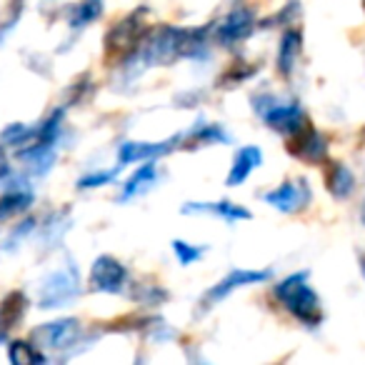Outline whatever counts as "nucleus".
<instances>
[{
  "label": "nucleus",
  "instance_id": "bb28decb",
  "mask_svg": "<svg viewBox=\"0 0 365 365\" xmlns=\"http://www.w3.org/2000/svg\"><path fill=\"white\" fill-rule=\"evenodd\" d=\"M23 11H26V0H8L6 13L0 18V43L13 33V28H16L18 21L23 18Z\"/></svg>",
  "mask_w": 365,
  "mask_h": 365
},
{
  "label": "nucleus",
  "instance_id": "a878e982",
  "mask_svg": "<svg viewBox=\"0 0 365 365\" xmlns=\"http://www.w3.org/2000/svg\"><path fill=\"white\" fill-rule=\"evenodd\" d=\"M123 170V165H115V168H110V170H91V173H86L83 178H78V182H76V188L78 190H96V188H106V185H113L115 182V178H118V173Z\"/></svg>",
  "mask_w": 365,
  "mask_h": 365
},
{
  "label": "nucleus",
  "instance_id": "f03ea898",
  "mask_svg": "<svg viewBox=\"0 0 365 365\" xmlns=\"http://www.w3.org/2000/svg\"><path fill=\"white\" fill-rule=\"evenodd\" d=\"M250 103H253L255 115L265 123V128H270V130L280 133V135H285V138L293 135V133L308 120L303 106H300V101H295V98L285 101V98H278L270 91H260V93H253Z\"/></svg>",
  "mask_w": 365,
  "mask_h": 365
},
{
  "label": "nucleus",
  "instance_id": "b1692460",
  "mask_svg": "<svg viewBox=\"0 0 365 365\" xmlns=\"http://www.w3.org/2000/svg\"><path fill=\"white\" fill-rule=\"evenodd\" d=\"M300 16H303V8H300V0H290V3H285L283 8H280L278 13H273L270 18H265L263 23L258 21V31L260 28H288V26H298Z\"/></svg>",
  "mask_w": 365,
  "mask_h": 365
},
{
  "label": "nucleus",
  "instance_id": "39448f33",
  "mask_svg": "<svg viewBox=\"0 0 365 365\" xmlns=\"http://www.w3.org/2000/svg\"><path fill=\"white\" fill-rule=\"evenodd\" d=\"M258 31V13L250 6H235L233 11L225 13L213 26V43L225 51H233L240 43L248 41Z\"/></svg>",
  "mask_w": 365,
  "mask_h": 365
},
{
  "label": "nucleus",
  "instance_id": "c85d7f7f",
  "mask_svg": "<svg viewBox=\"0 0 365 365\" xmlns=\"http://www.w3.org/2000/svg\"><path fill=\"white\" fill-rule=\"evenodd\" d=\"M203 103V91H182L175 96L178 108H198Z\"/></svg>",
  "mask_w": 365,
  "mask_h": 365
},
{
  "label": "nucleus",
  "instance_id": "c756f323",
  "mask_svg": "<svg viewBox=\"0 0 365 365\" xmlns=\"http://www.w3.org/2000/svg\"><path fill=\"white\" fill-rule=\"evenodd\" d=\"M11 175H13V168L6 158V148H0V185H3Z\"/></svg>",
  "mask_w": 365,
  "mask_h": 365
},
{
  "label": "nucleus",
  "instance_id": "423d86ee",
  "mask_svg": "<svg viewBox=\"0 0 365 365\" xmlns=\"http://www.w3.org/2000/svg\"><path fill=\"white\" fill-rule=\"evenodd\" d=\"M148 6H140L135 11H130L128 16H123L110 31L106 33V53L110 56H125V53L135 51L140 46V41L148 33Z\"/></svg>",
  "mask_w": 365,
  "mask_h": 365
},
{
  "label": "nucleus",
  "instance_id": "f257e3e1",
  "mask_svg": "<svg viewBox=\"0 0 365 365\" xmlns=\"http://www.w3.org/2000/svg\"><path fill=\"white\" fill-rule=\"evenodd\" d=\"M273 298L290 318H295L305 330H318L325 323L323 300L310 285V270L285 275L273 285Z\"/></svg>",
  "mask_w": 365,
  "mask_h": 365
},
{
  "label": "nucleus",
  "instance_id": "f3484780",
  "mask_svg": "<svg viewBox=\"0 0 365 365\" xmlns=\"http://www.w3.org/2000/svg\"><path fill=\"white\" fill-rule=\"evenodd\" d=\"M355 185H358L355 173L350 170L345 163L325 160V188H328V193L333 195V200H338V203L350 200L355 193Z\"/></svg>",
  "mask_w": 365,
  "mask_h": 365
},
{
  "label": "nucleus",
  "instance_id": "9b49d317",
  "mask_svg": "<svg viewBox=\"0 0 365 365\" xmlns=\"http://www.w3.org/2000/svg\"><path fill=\"white\" fill-rule=\"evenodd\" d=\"M180 148V133L168 140L160 143H148V140H125L118 145V165H133V163L143 160H158V158L168 155V153Z\"/></svg>",
  "mask_w": 365,
  "mask_h": 365
},
{
  "label": "nucleus",
  "instance_id": "4be33fe9",
  "mask_svg": "<svg viewBox=\"0 0 365 365\" xmlns=\"http://www.w3.org/2000/svg\"><path fill=\"white\" fill-rule=\"evenodd\" d=\"M173 248V255H175V260L182 265V268H188V265H195L200 263V260L205 258V253L210 250V245L205 243H188V240H180L175 238L170 243Z\"/></svg>",
  "mask_w": 365,
  "mask_h": 365
},
{
  "label": "nucleus",
  "instance_id": "f8f14e48",
  "mask_svg": "<svg viewBox=\"0 0 365 365\" xmlns=\"http://www.w3.org/2000/svg\"><path fill=\"white\" fill-rule=\"evenodd\" d=\"M3 185H6V190L0 193V220H11L28 213L31 205L36 203V193L31 185L26 180H13V175Z\"/></svg>",
  "mask_w": 365,
  "mask_h": 365
},
{
  "label": "nucleus",
  "instance_id": "cd10ccee",
  "mask_svg": "<svg viewBox=\"0 0 365 365\" xmlns=\"http://www.w3.org/2000/svg\"><path fill=\"white\" fill-rule=\"evenodd\" d=\"M91 93H93V78L88 76V73H83V76L71 86V101L68 103H83Z\"/></svg>",
  "mask_w": 365,
  "mask_h": 365
},
{
  "label": "nucleus",
  "instance_id": "ddd939ff",
  "mask_svg": "<svg viewBox=\"0 0 365 365\" xmlns=\"http://www.w3.org/2000/svg\"><path fill=\"white\" fill-rule=\"evenodd\" d=\"M228 143H230V133L220 123H208L205 118H198L190 125V130L180 133L182 150H198V148H208V145H228Z\"/></svg>",
  "mask_w": 365,
  "mask_h": 365
},
{
  "label": "nucleus",
  "instance_id": "393cba45",
  "mask_svg": "<svg viewBox=\"0 0 365 365\" xmlns=\"http://www.w3.org/2000/svg\"><path fill=\"white\" fill-rule=\"evenodd\" d=\"M26 310H28V298L21 293V290H13V293L6 295V300L0 303V315H3V320L8 323V328L21 323Z\"/></svg>",
  "mask_w": 365,
  "mask_h": 365
},
{
  "label": "nucleus",
  "instance_id": "1a4fd4ad",
  "mask_svg": "<svg viewBox=\"0 0 365 365\" xmlns=\"http://www.w3.org/2000/svg\"><path fill=\"white\" fill-rule=\"evenodd\" d=\"M130 283L128 268L115 258V255H98L91 265L88 275V290L91 293H106V295H123Z\"/></svg>",
  "mask_w": 365,
  "mask_h": 365
},
{
  "label": "nucleus",
  "instance_id": "72a5a7b5",
  "mask_svg": "<svg viewBox=\"0 0 365 365\" xmlns=\"http://www.w3.org/2000/svg\"><path fill=\"white\" fill-rule=\"evenodd\" d=\"M363 8H365V0H363Z\"/></svg>",
  "mask_w": 365,
  "mask_h": 365
},
{
  "label": "nucleus",
  "instance_id": "9d476101",
  "mask_svg": "<svg viewBox=\"0 0 365 365\" xmlns=\"http://www.w3.org/2000/svg\"><path fill=\"white\" fill-rule=\"evenodd\" d=\"M328 138L310 120H305L293 135L285 138V150L298 160L310 163V165H323L328 160Z\"/></svg>",
  "mask_w": 365,
  "mask_h": 365
},
{
  "label": "nucleus",
  "instance_id": "a211bd4d",
  "mask_svg": "<svg viewBox=\"0 0 365 365\" xmlns=\"http://www.w3.org/2000/svg\"><path fill=\"white\" fill-rule=\"evenodd\" d=\"M155 182H158V160H143L140 165H138L135 170L125 178V182L120 185L118 203H128V200L148 193Z\"/></svg>",
  "mask_w": 365,
  "mask_h": 365
},
{
  "label": "nucleus",
  "instance_id": "2eb2a0df",
  "mask_svg": "<svg viewBox=\"0 0 365 365\" xmlns=\"http://www.w3.org/2000/svg\"><path fill=\"white\" fill-rule=\"evenodd\" d=\"M182 215H215L220 218L223 223L235 225V223H243V220H250L253 213L248 208H243L240 203L235 200H213V203H200V200H190L180 208Z\"/></svg>",
  "mask_w": 365,
  "mask_h": 365
},
{
  "label": "nucleus",
  "instance_id": "473e14b6",
  "mask_svg": "<svg viewBox=\"0 0 365 365\" xmlns=\"http://www.w3.org/2000/svg\"><path fill=\"white\" fill-rule=\"evenodd\" d=\"M360 220H363V225H365V203H363V210H360Z\"/></svg>",
  "mask_w": 365,
  "mask_h": 365
},
{
  "label": "nucleus",
  "instance_id": "20e7f679",
  "mask_svg": "<svg viewBox=\"0 0 365 365\" xmlns=\"http://www.w3.org/2000/svg\"><path fill=\"white\" fill-rule=\"evenodd\" d=\"M273 278V270L270 268H233L228 270V273L223 275V278L218 280V283H213L208 290H205L203 295H200L198 300V313H210L213 308H218L223 300H228L233 293H238V290L243 288H250V285H260V283H268V280Z\"/></svg>",
  "mask_w": 365,
  "mask_h": 365
},
{
  "label": "nucleus",
  "instance_id": "7ed1b4c3",
  "mask_svg": "<svg viewBox=\"0 0 365 365\" xmlns=\"http://www.w3.org/2000/svg\"><path fill=\"white\" fill-rule=\"evenodd\" d=\"M83 293L81 270L76 263H68L63 268L48 273L38 285V308L43 310H58L73 305Z\"/></svg>",
  "mask_w": 365,
  "mask_h": 365
},
{
  "label": "nucleus",
  "instance_id": "2f4dec72",
  "mask_svg": "<svg viewBox=\"0 0 365 365\" xmlns=\"http://www.w3.org/2000/svg\"><path fill=\"white\" fill-rule=\"evenodd\" d=\"M358 268H360V275L365 280V253H358Z\"/></svg>",
  "mask_w": 365,
  "mask_h": 365
},
{
  "label": "nucleus",
  "instance_id": "6ab92c4d",
  "mask_svg": "<svg viewBox=\"0 0 365 365\" xmlns=\"http://www.w3.org/2000/svg\"><path fill=\"white\" fill-rule=\"evenodd\" d=\"M128 298L133 300V303L138 305V308H160L163 303H168L170 300V293H168L163 285L153 283V280H138V283H128L125 288Z\"/></svg>",
  "mask_w": 365,
  "mask_h": 365
},
{
  "label": "nucleus",
  "instance_id": "6e6552de",
  "mask_svg": "<svg viewBox=\"0 0 365 365\" xmlns=\"http://www.w3.org/2000/svg\"><path fill=\"white\" fill-rule=\"evenodd\" d=\"M86 330L78 318H58L51 323H43L33 330V343L41 350H56V353H68L83 340Z\"/></svg>",
  "mask_w": 365,
  "mask_h": 365
},
{
  "label": "nucleus",
  "instance_id": "4468645a",
  "mask_svg": "<svg viewBox=\"0 0 365 365\" xmlns=\"http://www.w3.org/2000/svg\"><path fill=\"white\" fill-rule=\"evenodd\" d=\"M303 46H305L303 31L298 26L285 28L278 43V56H275V71H278L280 78H285V81L293 78L300 56H303Z\"/></svg>",
  "mask_w": 365,
  "mask_h": 365
},
{
  "label": "nucleus",
  "instance_id": "0eeeda50",
  "mask_svg": "<svg viewBox=\"0 0 365 365\" xmlns=\"http://www.w3.org/2000/svg\"><path fill=\"white\" fill-rule=\"evenodd\" d=\"M263 200L273 210H278V213L298 215V213H303V210H308L310 203H313V188H310L308 178L295 175V178L283 180L280 185H275V188L265 190Z\"/></svg>",
  "mask_w": 365,
  "mask_h": 365
},
{
  "label": "nucleus",
  "instance_id": "5701e85b",
  "mask_svg": "<svg viewBox=\"0 0 365 365\" xmlns=\"http://www.w3.org/2000/svg\"><path fill=\"white\" fill-rule=\"evenodd\" d=\"M8 358L16 365H33V363H46V355L38 348L36 343H28V340H13L8 345Z\"/></svg>",
  "mask_w": 365,
  "mask_h": 365
},
{
  "label": "nucleus",
  "instance_id": "412c9836",
  "mask_svg": "<svg viewBox=\"0 0 365 365\" xmlns=\"http://www.w3.org/2000/svg\"><path fill=\"white\" fill-rule=\"evenodd\" d=\"M101 16H103V0H81V3L71 6V11H68V28L73 33H81L88 26H93Z\"/></svg>",
  "mask_w": 365,
  "mask_h": 365
},
{
  "label": "nucleus",
  "instance_id": "7c9ffc66",
  "mask_svg": "<svg viewBox=\"0 0 365 365\" xmlns=\"http://www.w3.org/2000/svg\"><path fill=\"white\" fill-rule=\"evenodd\" d=\"M8 330L11 328H8V323L3 320V315H0V343H6L8 340Z\"/></svg>",
  "mask_w": 365,
  "mask_h": 365
},
{
  "label": "nucleus",
  "instance_id": "dca6fc26",
  "mask_svg": "<svg viewBox=\"0 0 365 365\" xmlns=\"http://www.w3.org/2000/svg\"><path fill=\"white\" fill-rule=\"evenodd\" d=\"M263 165V150L258 145H243L235 150L230 170L225 175V185L228 188H238L243 182H248V178L253 175L258 168Z\"/></svg>",
  "mask_w": 365,
  "mask_h": 365
},
{
  "label": "nucleus",
  "instance_id": "aec40b11",
  "mask_svg": "<svg viewBox=\"0 0 365 365\" xmlns=\"http://www.w3.org/2000/svg\"><path fill=\"white\" fill-rule=\"evenodd\" d=\"M258 73H260V66L243 61V58H235V61L218 76L215 88H218V91H233V88H240V86H245V83H250Z\"/></svg>",
  "mask_w": 365,
  "mask_h": 365
}]
</instances>
